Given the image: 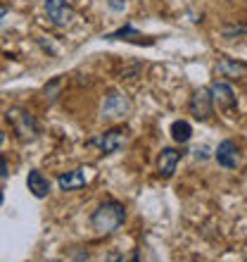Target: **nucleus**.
Segmentation results:
<instances>
[{
  "instance_id": "obj_1",
  "label": "nucleus",
  "mask_w": 247,
  "mask_h": 262,
  "mask_svg": "<svg viewBox=\"0 0 247 262\" xmlns=\"http://www.w3.org/2000/svg\"><path fill=\"white\" fill-rule=\"evenodd\" d=\"M124 220H126V207L119 200H105L93 212L90 224L97 234H114L117 229H121Z\"/></svg>"
},
{
  "instance_id": "obj_2",
  "label": "nucleus",
  "mask_w": 247,
  "mask_h": 262,
  "mask_svg": "<svg viewBox=\"0 0 247 262\" xmlns=\"http://www.w3.org/2000/svg\"><path fill=\"white\" fill-rule=\"evenodd\" d=\"M5 117L21 141H34L38 136V122H36V117L29 110H24V107H10Z\"/></svg>"
},
{
  "instance_id": "obj_3",
  "label": "nucleus",
  "mask_w": 247,
  "mask_h": 262,
  "mask_svg": "<svg viewBox=\"0 0 247 262\" xmlns=\"http://www.w3.org/2000/svg\"><path fill=\"white\" fill-rule=\"evenodd\" d=\"M88 145H90V148H97V150L105 152V155L119 152L124 145H126V131H124V129L103 131V134H97L95 138H90Z\"/></svg>"
},
{
  "instance_id": "obj_4",
  "label": "nucleus",
  "mask_w": 247,
  "mask_h": 262,
  "mask_svg": "<svg viewBox=\"0 0 247 262\" xmlns=\"http://www.w3.org/2000/svg\"><path fill=\"white\" fill-rule=\"evenodd\" d=\"M45 14H48V19L55 24V27H69L71 21H74L76 12H74V5L69 3V0H45Z\"/></svg>"
},
{
  "instance_id": "obj_5",
  "label": "nucleus",
  "mask_w": 247,
  "mask_h": 262,
  "mask_svg": "<svg viewBox=\"0 0 247 262\" xmlns=\"http://www.w3.org/2000/svg\"><path fill=\"white\" fill-rule=\"evenodd\" d=\"M209 96H212L214 105H219V110H233L238 105V96L228 81H214L209 86Z\"/></svg>"
},
{
  "instance_id": "obj_6",
  "label": "nucleus",
  "mask_w": 247,
  "mask_h": 262,
  "mask_svg": "<svg viewBox=\"0 0 247 262\" xmlns=\"http://www.w3.org/2000/svg\"><path fill=\"white\" fill-rule=\"evenodd\" d=\"M188 107H190V115L195 119H200V122H207V119L212 117V112H214V103H212V96H209V89L195 91Z\"/></svg>"
},
{
  "instance_id": "obj_7",
  "label": "nucleus",
  "mask_w": 247,
  "mask_h": 262,
  "mask_svg": "<svg viewBox=\"0 0 247 262\" xmlns=\"http://www.w3.org/2000/svg\"><path fill=\"white\" fill-rule=\"evenodd\" d=\"M131 110V100L124 93H117V91H112L110 96L105 98V105H103V117L107 119H121L126 117Z\"/></svg>"
},
{
  "instance_id": "obj_8",
  "label": "nucleus",
  "mask_w": 247,
  "mask_h": 262,
  "mask_svg": "<svg viewBox=\"0 0 247 262\" xmlns=\"http://www.w3.org/2000/svg\"><path fill=\"white\" fill-rule=\"evenodd\" d=\"M90 169H86V167H79V169H71V172H64L57 177V184H60L62 191H76V188H81L88 184L90 179Z\"/></svg>"
},
{
  "instance_id": "obj_9",
  "label": "nucleus",
  "mask_w": 247,
  "mask_h": 262,
  "mask_svg": "<svg viewBox=\"0 0 247 262\" xmlns=\"http://www.w3.org/2000/svg\"><path fill=\"white\" fill-rule=\"evenodd\" d=\"M214 158H216V162H219L221 167H226V169H238V165H240L238 145H235L233 141H221Z\"/></svg>"
},
{
  "instance_id": "obj_10",
  "label": "nucleus",
  "mask_w": 247,
  "mask_h": 262,
  "mask_svg": "<svg viewBox=\"0 0 247 262\" xmlns=\"http://www.w3.org/2000/svg\"><path fill=\"white\" fill-rule=\"evenodd\" d=\"M181 155H183V152L174 150V148H164V150L159 152L157 169H159V174H162L164 179H171V177H174V172H176V165L181 162Z\"/></svg>"
},
{
  "instance_id": "obj_11",
  "label": "nucleus",
  "mask_w": 247,
  "mask_h": 262,
  "mask_svg": "<svg viewBox=\"0 0 247 262\" xmlns=\"http://www.w3.org/2000/svg\"><path fill=\"white\" fill-rule=\"evenodd\" d=\"M216 69H219V74L226 76V79H245L247 76V62L233 60V57H221Z\"/></svg>"
},
{
  "instance_id": "obj_12",
  "label": "nucleus",
  "mask_w": 247,
  "mask_h": 262,
  "mask_svg": "<svg viewBox=\"0 0 247 262\" xmlns=\"http://www.w3.org/2000/svg\"><path fill=\"white\" fill-rule=\"evenodd\" d=\"M27 186H29V191H31L36 198H45V195L50 193V181H48V177H43L38 169H31V172H29Z\"/></svg>"
},
{
  "instance_id": "obj_13",
  "label": "nucleus",
  "mask_w": 247,
  "mask_h": 262,
  "mask_svg": "<svg viewBox=\"0 0 247 262\" xmlns=\"http://www.w3.org/2000/svg\"><path fill=\"white\" fill-rule=\"evenodd\" d=\"M171 136L176 143H188L192 136V126L185 122V119H176L171 124Z\"/></svg>"
},
{
  "instance_id": "obj_14",
  "label": "nucleus",
  "mask_w": 247,
  "mask_h": 262,
  "mask_svg": "<svg viewBox=\"0 0 247 262\" xmlns=\"http://www.w3.org/2000/svg\"><path fill=\"white\" fill-rule=\"evenodd\" d=\"M107 41H133V38H140V34H138V29H133L131 24H126V27H121L119 31H114V34H107L105 36Z\"/></svg>"
},
{
  "instance_id": "obj_15",
  "label": "nucleus",
  "mask_w": 247,
  "mask_h": 262,
  "mask_svg": "<svg viewBox=\"0 0 247 262\" xmlns=\"http://www.w3.org/2000/svg\"><path fill=\"white\" fill-rule=\"evenodd\" d=\"M110 262H140V250H131L129 255H112Z\"/></svg>"
},
{
  "instance_id": "obj_16",
  "label": "nucleus",
  "mask_w": 247,
  "mask_h": 262,
  "mask_svg": "<svg viewBox=\"0 0 247 262\" xmlns=\"http://www.w3.org/2000/svg\"><path fill=\"white\" fill-rule=\"evenodd\" d=\"M240 34H247V27H226L224 29V36H226V38H233V36H240Z\"/></svg>"
},
{
  "instance_id": "obj_17",
  "label": "nucleus",
  "mask_w": 247,
  "mask_h": 262,
  "mask_svg": "<svg viewBox=\"0 0 247 262\" xmlns=\"http://www.w3.org/2000/svg\"><path fill=\"white\" fill-rule=\"evenodd\" d=\"M124 7H126V0H110V10L114 12H121Z\"/></svg>"
},
{
  "instance_id": "obj_18",
  "label": "nucleus",
  "mask_w": 247,
  "mask_h": 262,
  "mask_svg": "<svg viewBox=\"0 0 247 262\" xmlns=\"http://www.w3.org/2000/svg\"><path fill=\"white\" fill-rule=\"evenodd\" d=\"M7 174H10V172H7V160L0 155V179H5Z\"/></svg>"
},
{
  "instance_id": "obj_19",
  "label": "nucleus",
  "mask_w": 247,
  "mask_h": 262,
  "mask_svg": "<svg viewBox=\"0 0 247 262\" xmlns=\"http://www.w3.org/2000/svg\"><path fill=\"white\" fill-rule=\"evenodd\" d=\"M7 17V7L5 5H0V24H3V19Z\"/></svg>"
},
{
  "instance_id": "obj_20",
  "label": "nucleus",
  "mask_w": 247,
  "mask_h": 262,
  "mask_svg": "<svg viewBox=\"0 0 247 262\" xmlns=\"http://www.w3.org/2000/svg\"><path fill=\"white\" fill-rule=\"evenodd\" d=\"M3 141H5V134H3V131H0V145H3Z\"/></svg>"
},
{
  "instance_id": "obj_21",
  "label": "nucleus",
  "mask_w": 247,
  "mask_h": 262,
  "mask_svg": "<svg viewBox=\"0 0 247 262\" xmlns=\"http://www.w3.org/2000/svg\"><path fill=\"white\" fill-rule=\"evenodd\" d=\"M0 205H3V193H0Z\"/></svg>"
}]
</instances>
